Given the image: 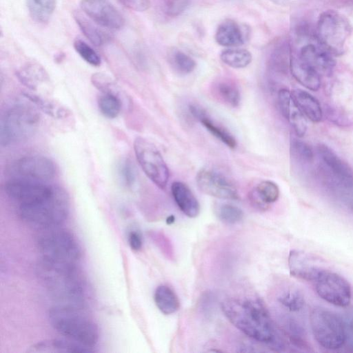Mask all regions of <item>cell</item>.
Returning a JSON list of instances; mask_svg holds the SVG:
<instances>
[{"mask_svg":"<svg viewBox=\"0 0 353 353\" xmlns=\"http://www.w3.org/2000/svg\"><path fill=\"white\" fill-rule=\"evenodd\" d=\"M229 321L248 336L280 350L283 344L270 315L259 298H229L221 303Z\"/></svg>","mask_w":353,"mask_h":353,"instance_id":"6da1fadb","label":"cell"},{"mask_svg":"<svg viewBox=\"0 0 353 353\" xmlns=\"http://www.w3.org/2000/svg\"><path fill=\"white\" fill-rule=\"evenodd\" d=\"M36 272L57 305L79 310L83 307L84 287L75 265L41 257L37 264Z\"/></svg>","mask_w":353,"mask_h":353,"instance_id":"7a4b0ae2","label":"cell"},{"mask_svg":"<svg viewBox=\"0 0 353 353\" xmlns=\"http://www.w3.org/2000/svg\"><path fill=\"white\" fill-rule=\"evenodd\" d=\"M78 310L56 305L49 312L50 323L54 330L68 339L92 349L99 341V329Z\"/></svg>","mask_w":353,"mask_h":353,"instance_id":"3957f363","label":"cell"},{"mask_svg":"<svg viewBox=\"0 0 353 353\" xmlns=\"http://www.w3.org/2000/svg\"><path fill=\"white\" fill-rule=\"evenodd\" d=\"M19 216L25 221L44 229L55 228L63 223L69 213L68 196L57 186L53 194L43 201L19 205Z\"/></svg>","mask_w":353,"mask_h":353,"instance_id":"277c9868","label":"cell"},{"mask_svg":"<svg viewBox=\"0 0 353 353\" xmlns=\"http://www.w3.org/2000/svg\"><path fill=\"white\" fill-rule=\"evenodd\" d=\"M47 228L37 239L41 257L63 263L76 265L81 256L79 243L64 229Z\"/></svg>","mask_w":353,"mask_h":353,"instance_id":"5b68a950","label":"cell"},{"mask_svg":"<svg viewBox=\"0 0 353 353\" xmlns=\"http://www.w3.org/2000/svg\"><path fill=\"white\" fill-rule=\"evenodd\" d=\"M39 123V116L32 108L17 105L9 108L1 119V145L8 146L28 139L34 134Z\"/></svg>","mask_w":353,"mask_h":353,"instance_id":"8992f818","label":"cell"},{"mask_svg":"<svg viewBox=\"0 0 353 353\" xmlns=\"http://www.w3.org/2000/svg\"><path fill=\"white\" fill-rule=\"evenodd\" d=\"M347 18L334 10H326L319 16L316 37L319 43L333 55H341L351 32Z\"/></svg>","mask_w":353,"mask_h":353,"instance_id":"52a82bcc","label":"cell"},{"mask_svg":"<svg viewBox=\"0 0 353 353\" xmlns=\"http://www.w3.org/2000/svg\"><path fill=\"white\" fill-rule=\"evenodd\" d=\"M310 323L316 341L324 348L336 350L345 343L343 321L330 310L321 307L313 308Z\"/></svg>","mask_w":353,"mask_h":353,"instance_id":"ba28073f","label":"cell"},{"mask_svg":"<svg viewBox=\"0 0 353 353\" xmlns=\"http://www.w3.org/2000/svg\"><path fill=\"white\" fill-rule=\"evenodd\" d=\"M137 160L145 174L157 186L164 189L169 180L170 172L161 154L150 141L137 137L134 141Z\"/></svg>","mask_w":353,"mask_h":353,"instance_id":"9c48e42d","label":"cell"},{"mask_svg":"<svg viewBox=\"0 0 353 353\" xmlns=\"http://www.w3.org/2000/svg\"><path fill=\"white\" fill-rule=\"evenodd\" d=\"M57 186L43 181L19 177L11 179L5 185L8 196L19 205L30 204L51 196Z\"/></svg>","mask_w":353,"mask_h":353,"instance_id":"30bf717a","label":"cell"},{"mask_svg":"<svg viewBox=\"0 0 353 353\" xmlns=\"http://www.w3.org/2000/svg\"><path fill=\"white\" fill-rule=\"evenodd\" d=\"M314 281L317 294L325 301L339 307L350 304L351 286L342 276L325 270Z\"/></svg>","mask_w":353,"mask_h":353,"instance_id":"8fae6325","label":"cell"},{"mask_svg":"<svg viewBox=\"0 0 353 353\" xmlns=\"http://www.w3.org/2000/svg\"><path fill=\"white\" fill-rule=\"evenodd\" d=\"M199 189L205 194L222 199L239 198L234 183L224 174L210 168L201 169L196 176Z\"/></svg>","mask_w":353,"mask_h":353,"instance_id":"7c38bea8","label":"cell"},{"mask_svg":"<svg viewBox=\"0 0 353 353\" xmlns=\"http://www.w3.org/2000/svg\"><path fill=\"white\" fill-rule=\"evenodd\" d=\"M83 12L97 24L111 30H120L125 19L120 12L108 0H81Z\"/></svg>","mask_w":353,"mask_h":353,"instance_id":"4fadbf2b","label":"cell"},{"mask_svg":"<svg viewBox=\"0 0 353 353\" xmlns=\"http://www.w3.org/2000/svg\"><path fill=\"white\" fill-rule=\"evenodd\" d=\"M317 151L330 186L353 185V172L345 162L325 144L318 145Z\"/></svg>","mask_w":353,"mask_h":353,"instance_id":"5bb4252c","label":"cell"},{"mask_svg":"<svg viewBox=\"0 0 353 353\" xmlns=\"http://www.w3.org/2000/svg\"><path fill=\"white\" fill-rule=\"evenodd\" d=\"M13 168L21 178L43 182L53 179L57 172L54 162L40 155L21 158L14 163Z\"/></svg>","mask_w":353,"mask_h":353,"instance_id":"9a60e30c","label":"cell"},{"mask_svg":"<svg viewBox=\"0 0 353 353\" xmlns=\"http://www.w3.org/2000/svg\"><path fill=\"white\" fill-rule=\"evenodd\" d=\"M288 267L291 275L308 281H314L325 270L319 259L296 250H292L289 254Z\"/></svg>","mask_w":353,"mask_h":353,"instance_id":"2e32d148","label":"cell"},{"mask_svg":"<svg viewBox=\"0 0 353 353\" xmlns=\"http://www.w3.org/2000/svg\"><path fill=\"white\" fill-rule=\"evenodd\" d=\"M297 55L314 68L320 75L330 76L336 65L333 54L323 46L314 43L303 46Z\"/></svg>","mask_w":353,"mask_h":353,"instance_id":"e0dca14e","label":"cell"},{"mask_svg":"<svg viewBox=\"0 0 353 353\" xmlns=\"http://www.w3.org/2000/svg\"><path fill=\"white\" fill-rule=\"evenodd\" d=\"M278 103L281 114L290 123L296 134L299 137L304 136L307 130V121L291 92L286 89H281L278 92Z\"/></svg>","mask_w":353,"mask_h":353,"instance_id":"ac0fdd59","label":"cell"},{"mask_svg":"<svg viewBox=\"0 0 353 353\" xmlns=\"http://www.w3.org/2000/svg\"><path fill=\"white\" fill-rule=\"evenodd\" d=\"M188 108L192 116L199 120L214 137L231 149L236 147V140L233 134L226 128L212 120L203 108L192 103L189 105Z\"/></svg>","mask_w":353,"mask_h":353,"instance_id":"d6986e66","label":"cell"},{"mask_svg":"<svg viewBox=\"0 0 353 353\" xmlns=\"http://www.w3.org/2000/svg\"><path fill=\"white\" fill-rule=\"evenodd\" d=\"M290 70L294 79L305 88L316 91L321 87L319 73L297 54L291 52Z\"/></svg>","mask_w":353,"mask_h":353,"instance_id":"ffe728a7","label":"cell"},{"mask_svg":"<svg viewBox=\"0 0 353 353\" xmlns=\"http://www.w3.org/2000/svg\"><path fill=\"white\" fill-rule=\"evenodd\" d=\"M171 192L176 205L187 216L195 218L199 214L200 204L186 184L178 181L173 182Z\"/></svg>","mask_w":353,"mask_h":353,"instance_id":"44dd1931","label":"cell"},{"mask_svg":"<svg viewBox=\"0 0 353 353\" xmlns=\"http://www.w3.org/2000/svg\"><path fill=\"white\" fill-rule=\"evenodd\" d=\"M28 352L88 353L93 350L70 339H49L38 342L29 347Z\"/></svg>","mask_w":353,"mask_h":353,"instance_id":"7402d4cb","label":"cell"},{"mask_svg":"<svg viewBox=\"0 0 353 353\" xmlns=\"http://www.w3.org/2000/svg\"><path fill=\"white\" fill-rule=\"evenodd\" d=\"M279 196L278 185L271 181L260 182L249 194L252 205L260 210H266Z\"/></svg>","mask_w":353,"mask_h":353,"instance_id":"603a6c76","label":"cell"},{"mask_svg":"<svg viewBox=\"0 0 353 353\" xmlns=\"http://www.w3.org/2000/svg\"><path fill=\"white\" fill-rule=\"evenodd\" d=\"M216 43L224 47H237L244 43V35L240 26L228 19L221 23L215 33Z\"/></svg>","mask_w":353,"mask_h":353,"instance_id":"cb8c5ba5","label":"cell"},{"mask_svg":"<svg viewBox=\"0 0 353 353\" xmlns=\"http://www.w3.org/2000/svg\"><path fill=\"white\" fill-rule=\"evenodd\" d=\"M291 94L299 109L311 121L318 123L321 120L322 109L314 97L301 89L293 90Z\"/></svg>","mask_w":353,"mask_h":353,"instance_id":"d4e9b609","label":"cell"},{"mask_svg":"<svg viewBox=\"0 0 353 353\" xmlns=\"http://www.w3.org/2000/svg\"><path fill=\"white\" fill-rule=\"evenodd\" d=\"M19 81L32 90H37L38 87L48 79L45 69L39 63H27L21 66L16 72Z\"/></svg>","mask_w":353,"mask_h":353,"instance_id":"484cf974","label":"cell"},{"mask_svg":"<svg viewBox=\"0 0 353 353\" xmlns=\"http://www.w3.org/2000/svg\"><path fill=\"white\" fill-rule=\"evenodd\" d=\"M154 300L159 310L166 315L175 313L180 307V302L176 293L165 285L157 288Z\"/></svg>","mask_w":353,"mask_h":353,"instance_id":"4316f807","label":"cell"},{"mask_svg":"<svg viewBox=\"0 0 353 353\" xmlns=\"http://www.w3.org/2000/svg\"><path fill=\"white\" fill-rule=\"evenodd\" d=\"M73 17L85 37L95 46H101L109 40L108 34L97 27L80 12H74Z\"/></svg>","mask_w":353,"mask_h":353,"instance_id":"83f0119b","label":"cell"},{"mask_svg":"<svg viewBox=\"0 0 353 353\" xmlns=\"http://www.w3.org/2000/svg\"><path fill=\"white\" fill-rule=\"evenodd\" d=\"M218 99L232 108H236L241 102V94L236 84L230 80H221L213 86Z\"/></svg>","mask_w":353,"mask_h":353,"instance_id":"f1b7e54d","label":"cell"},{"mask_svg":"<svg viewBox=\"0 0 353 353\" xmlns=\"http://www.w3.org/2000/svg\"><path fill=\"white\" fill-rule=\"evenodd\" d=\"M292 50L285 41L277 43L272 50L269 58V66L276 72H285L290 69Z\"/></svg>","mask_w":353,"mask_h":353,"instance_id":"f546056e","label":"cell"},{"mask_svg":"<svg viewBox=\"0 0 353 353\" xmlns=\"http://www.w3.org/2000/svg\"><path fill=\"white\" fill-rule=\"evenodd\" d=\"M277 302L285 310L291 312H299L305 305L303 294L295 288L283 289L276 296Z\"/></svg>","mask_w":353,"mask_h":353,"instance_id":"4dcf8cb0","label":"cell"},{"mask_svg":"<svg viewBox=\"0 0 353 353\" xmlns=\"http://www.w3.org/2000/svg\"><path fill=\"white\" fill-rule=\"evenodd\" d=\"M221 60L233 68H243L252 61V54L245 49H228L220 54Z\"/></svg>","mask_w":353,"mask_h":353,"instance_id":"1f68e13d","label":"cell"},{"mask_svg":"<svg viewBox=\"0 0 353 353\" xmlns=\"http://www.w3.org/2000/svg\"><path fill=\"white\" fill-rule=\"evenodd\" d=\"M24 95L41 111L51 117L62 118L67 115L66 110L54 101L31 92H26Z\"/></svg>","mask_w":353,"mask_h":353,"instance_id":"d6a6232c","label":"cell"},{"mask_svg":"<svg viewBox=\"0 0 353 353\" xmlns=\"http://www.w3.org/2000/svg\"><path fill=\"white\" fill-rule=\"evenodd\" d=\"M98 105L101 112L110 119L117 117L121 109L120 99L112 92H104L99 99Z\"/></svg>","mask_w":353,"mask_h":353,"instance_id":"836d02e7","label":"cell"},{"mask_svg":"<svg viewBox=\"0 0 353 353\" xmlns=\"http://www.w3.org/2000/svg\"><path fill=\"white\" fill-rule=\"evenodd\" d=\"M170 62L173 68L182 74H190L196 68L195 61L180 50H174L170 52Z\"/></svg>","mask_w":353,"mask_h":353,"instance_id":"e575fe53","label":"cell"},{"mask_svg":"<svg viewBox=\"0 0 353 353\" xmlns=\"http://www.w3.org/2000/svg\"><path fill=\"white\" fill-rule=\"evenodd\" d=\"M219 219L227 224H236L243 219V212L239 207L224 203L218 207L216 210Z\"/></svg>","mask_w":353,"mask_h":353,"instance_id":"d590c367","label":"cell"},{"mask_svg":"<svg viewBox=\"0 0 353 353\" xmlns=\"http://www.w3.org/2000/svg\"><path fill=\"white\" fill-rule=\"evenodd\" d=\"M73 45L76 52L85 61L93 66L100 65L101 57L90 45L80 39H75Z\"/></svg>","mask_w":353,"mask_h":353,"instance_id":"8d00e7d4","label":"cell"},{"mask_svg":"<svg viewBox=\"0 0 353 353\" xmlns=\"http://www.w3.org/2000/svg\"><path fill=\"white\" fill-rule=\"evenodd\" d=\"M291 150L294 154L305 162H311L314 158L313 150L311 147L306 143L294 139L291 141Z\"/></svg>","mask_w":353,"mask_h":353,"instance_id":"74e56055","label":"cell"},{"mask_svg":"<svg viewBox=\"0 0 353 353\" xmlns=\"http://www.w3.org/2000/svg\"><path fill=\"white\" fill-rule=\"evenodd\" d=\"M190 0H166L164 4V12L169 17H177L189 6Z\"/></svg>","mask_w":353,"mask_h":353,"instance_id":"f35d334b","label":"cell"},{"mask_svg":"<svg viewBox=\"0 0 353 353\" xmlns=\"http://www.w3.org/2000/svg\"><path fill=\"white\" fill-rule=\"evenodd\" d=\"M330 187L334 190L339 200L353 210V185H331Z\"/></svg>","mask_w":353,"mask_h":353,"instance_id":"ab89813d","label":"cell"},{"mask_svg":"<svg viewBox=\"0 0 353 353\" xmlns=\"http://www.w3.org/2000/svg\"><path fill=\"white\" fill-rule=\"evenodd\" d=\"M154 239L167 259L173 261L174 259V251L172 244L168 236L163 233L157 232L154 234Z\"/></svg>","mask_w":353,"mask_h":353,"instance_id":"60d3db41","label":"cell"},{"mask_svg":"<svg viewBox=\"0 0 353 353\" xmlns=\"http://www.w3.org/2000/svg\"><path fill=\"white\" fill-rule=\"evenodd\" d=\"M125 7L137 12H143L150 6V0H119Z\"/></svg>","mask_w":353,"mask_h":353,"instance_id":"b9f144b4","label":"cell"},{"mask_svg":"<svg viewBox=\"0 0 353 353\" xmlns=\"http://www.w3.org/2000/svg\"><path fill=\"white\" fill-rule=\"evenodd\" d=\"M119 168L120 174L123 181L128 185L133 183L135 179V173L130 162H124Z\"/></svg>","mask_w":353,"mask_h":353,"instance_id":"7bdbcfd3","label":"cell"},{"mask_svg":"<svg viewBox=\"0 0 353 353\" xmlns=\"http://www.w3.org/2000/svg\"><path fill=\"white\" fill-rule=\"evenodd\" d=\"M37 8L52 15L56 8L57 0H28Z\"/></svg>","mask_w":353,"mask_h":353,"instance_id":"ee69618b","label":"cell"},{"mask_svg":"<svg viewBox=\"0 0 353 353\" xmlns=\"http://www.w3.org/2000/svg\"><path fill=\"white\" fill-rule=\"evenodd\" d=\"M128 243L133 250H139L142 248L143 245V240L141 234L138 231H131L128 235Z\"/></svg>","mask_w":353,"mask_h":353,"instance_id":"f6af8a7d","label":"cell"},{"mask_svg":"<svg viewBox=\"0 0 353 353\" xmlns=\"http://www.w3.org/2000/svg\"><path fill=\"white\" fill-rule=\"evenodd\" d=\"M345 341L348 346L353 350V320L350 319H345L343 321Z\"/></svg>","mask_w":353,"mask_h":353,"instance_id":"bcb514c9","label":"cell"},{"mask_svg":"<svg viewBox=\"0 0 353 353\" xmlns=\"http://www.w3.org/2000/svg\"><path fill=\"white\" fill-rule=\"evenodd\" d=\"M274 3V4L279 5V6H284L288 3L289 0H269Z\"/></svg>","mask_w":353,"mask_h":353,"instance_id":"7dc6e473","label":"cell"},{"mask_svg":"<svg viewBox=\"0 0 353 353\" xmlns=\"http://www.w3.org/2000/svg\"><path fill=\"white\" fill-rule=\"evenodd\" d=\"M174 222V216L171 215L168 217V219L166 220L167 224L170 225V224L173 223Z\"/></svg>","mask_w":353,"mask_h":353,"instance_id":"c3c4849f","label":"cell"}]
</instances>
